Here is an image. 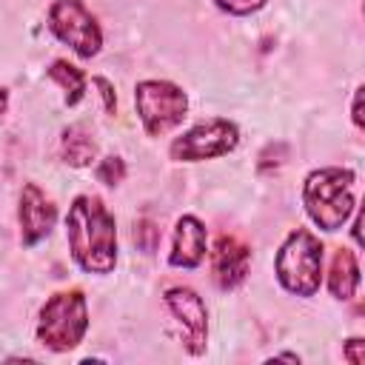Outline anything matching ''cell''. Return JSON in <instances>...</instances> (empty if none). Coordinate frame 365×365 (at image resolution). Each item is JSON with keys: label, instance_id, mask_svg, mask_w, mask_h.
Here are the masks:
<instances>
[{"label": "cell", "instance_id": "1", "mask_svg": "<svg viewBox=\"0 0 365 365\" xmlns=\"http://www.w3.org/2000/svg\"><path fill=\"white\" fill-rule=\"evenodd\" d=\"M66 240L86 274H111L117 265V222L100 197L77 194L66 214Z\"/></svg>", "mask_w": 365, "mask_h": 365}, {"label": "cell", "instance_id": "2", "mask_svg": "<svg viewBox=\"0 0 365 365\" xmlns=\"http://www.w3.org/2000/svg\"><path fill=\"white\" fill-rule=\"evenodd\" d=\"M302 205L317 228L339 231L345 225V220L351 217V211L356 208L354 171L339 168V165L314 168L302 182Z\"/></svg>", "mask_w": 365, "mask_h": 365}, {"label": "cell", "instance_id": "3", "mask_svg": "<svg viewBox=\"0 0 365 365\" xmlns=\"http://www.w3.org/2000/svg\"><path fill=\"white\" fill-rule=\"evenodd\" d=\"M88 331V302L80 288L51 294L37 319V339L54 354H66L83 342Z\"/></svg>", "mask_w": 365, "mask_h": 365}, {"label": "cell", "instance_id": "4", "mask_svg": "<svg viewBox=\"0 0 365 365\" xmlns=\"http://www.w3.org/2000/svg\"><path fill=\"white\" fill-rule=\"evenodd\" d=\"M274 271L288 294L314 297L322 282V242L308 228L291 231L277 251Z\"/></svg>", "mask_w": 365, "mask_h": 365}, {"label": "cell", "instance_id": "5", "mask_svg": "<svg viewBox=\"0 0 365 365\" xmlns=\"http://www.w3.org/2000/svg\"><path fill=\"white\" fill-rule=\"evenodd\" d=\"M134 106L148 137H163L177 128L188 111V94L171 80H140Z\"/></svg>", "mask_w": 365, "mask_h": 365}, {"label": "cell", "instance_id": "6", "mask_svg": "<svg viewBox=\"0 0 365 365\" xmlns=\"http://www.w3.org/2000/svg\"><path fill=\"white\" fill-rule=\"evenodd\" d=\"M48 29L60 43L71 46V51L83 60H91L103 48L100 23L86 9L83 0H54L48 9Z\"/></svg>", "mask_w": 365, "mask_h": 365}, {"label": "cell", "instance_id": "7", "mask_svg": "<svg viewBox=\"0 0 365 365\" xmlns=\"http://www.w3.org/2000/svg\"><path fill=\"white\" fill-rule=\"evenodd\" d=\"M240 145V128L237 123L225 120V117H211L202 120L197 125H191L185 134H180L168 154L177 163H200V160H214V157H225Z\"/></svg>", "mask_w": 365, "mask_h": 365}, {"label": "cell", "instance_id": "8", "mask_svg": "<svg viewBox=\"0 0 365 365\" xmlns=\"http://www.w3.org/2000/svg\"><path fill=\"white\" fill-rule=\"evenodd\" d=\"M165 308L174 314V319L180 322L182 334H185V351L200 356L205 351V339H208V311L202 297L188 288V285H171L163 294Z\"/></svg>", "mask_w": 365, "mask_h": 365}, {"label": "cell", "instance_id": "9", "mask_svg": "<svg viewBox=\"0 0 365 365\" xmlns=\"http://www.w3.org/2000/svg\"><path fill=\"white\" fill-rule=\"evenodd\" d=\"M17 220H20V240L26 248L43 242L54 222H57V208L54 202L40 191V185L26 182L20 191V208H17Z\"/></svg>", "mask_w": 365, "mask_h": 365}, {"label": "cell", "instance_id": "10", "mask_svg": "<svg viewBox=\"0 0 365 365\" xmlns=\"http://www.w3.org/2000/svg\"><path fill=\"white\" fill-rule=\"evenodd\" d=\"M248 268H251V248L242 240L222 234L214 242V251H211V277H214V285L220 291H234V288H240L245 282Z\"/></svg>", "mask_w": 365, "mask_h": 365}, {"label": "cell", "instance_id": "11", "mask_svg": "<svg viewBox=\"0 0 365 365\" xmlns=\"http://www.w3.org/2000/svg\"><path fill=\"white\" fill-rule=\"evenodd\" d=\"M202 259H205V225L194 214H185L174 225L168 262L174 268H197Z\"/></svg>", "mask_w": 365, "mask_h": 365}, {"label": "cell", "instance_id": "12", "mask_svg": "<svg viewBox=\"0 0 365 365\" xmlns=\"http://www.w3.org/2000/svg\"><path fill=\"white\" fill-rule=\"evenodd\" d=\"M359 288V262L356 254L348 248H339L334 254L331 271H328V291L336 299H351Z\"/></svg>", "mask_w": 365, "mask_h": 365}, {"label": "cell", "instance_id": "13", "mask_svg": "<svg viewBox=\"0 0 365 365\" xmlns=\"http://www.w3.org/2000/svg\"><path fill=\"white\" fill-rule=\"evenodd\" d=\"M60 154L68 165L74 168H86L97 160V143L91 140V134L86 131V125L74 123L68 128H63V137H60Z\"/></svg>", "mask_w": 365, "mask_h": 365}, {"label": "cell", "instance_id": "14", "mask_svg": "<svg viewBox=\"0 0 365 365\" xmlns=\"http://www.w3.org/2000/svg\"><path fill=\"white\" fill-rule=\"evenodd\" d=\"M48 77L66 91V106H77L83 100V94H86V74L77 66H71L68 60H54L48 66Z\"/></svg>", "mask_w": 365, "mask_h": 365}, {"label": "cell", "instance_id": "15", "mask_svg": "<svg viewBox=\"0 0 365 365\" xmlns=\"http://www.w3.org/2000/svg\"><path fill=\"white\" fill-rule=\"evenodd\" d=\"M97 180L106 182V185H120L125 180V163H123V157H117V154L103 157L97 163Z\"/></svg>", "mask_w": 365, "mask_h": 365}, {"label": "cell", "instance_id": "16", "mask_svg": "<svg viewBox=\"0 0 365 365\" xmlns=\"http://www.w3.org/2000/svg\"><path fill=\"white\" fill-rule=\"evenodd\" d=\"M134 242H137V248H143V251H154L157 242H160V228H157L151 220H140V222L134 225Z\"/></svg>", "mask_w": 365, "mask_h": 365}, {"label": "cell", "instance_id": "17", "mask_svg": "<svg viewBox=\"0 0 365 365\" xmlns=\"http://www.w3.org/2000/svg\"><path fill=\"white\" fill-rule=\"evenodd\" d=\"M222 11H228V14H234V17H245V14H254V11H259L268 0H214Z\"/></svg>", "mask_w": 365, "mask_h": 365}, {"label": "cell", "instance_id": "18", "mask_svg": "<svg viewBox=\"0 0 365 365\" xmlns=\"http://www.w3.org/2000/svg\"><path fill=\"white\" fill-rule=\"evenodd\" d=\"M91 83L100 88V97H103V108H106L108 114H114V111H117V94H114V86H111L106 77H94Z\"/></svg>", "mask_w": 365, "mask_h": 365}, {"label": "cell", "instance_id": "19", "mask_svg": "<svg viewBox=\"0 0 365 365\" xmlns=\"http://www.w3.org/2000/svg\"><path fill=\"white\" fill-rule=\"evenodd\" d=\"M342 356H345L351 365H362V362H365V339L351 336V339L345 342V348H342Z\"/></svg>", "mask_w": 365, "mask_h": 365}, {"label": "cell", "instance_id": "20", "mask_svg": "<svg viewBox=\"0 0 365 365\" xmlns=\"http://www.w3.org/2000/svg\"><path fill=\"white\" fill-rule=\"evenodd\" d=\"M362 86H356L354 88V100H351V120H354V125L356 128H362L365 125V117H362Z\"/></svg>", "mask_w": 365, "mask_h": 365}, {"label": "cell", "instance_id": "21", "mask_svg": "<svg viewBox=\"0 0 365 365\" xmlns=\"http://www.w3.org/2000/svg\"><path fill=\"white\" fill-rule=\"evenodd\" d=\"M362 211H356V217H354V228H351V234H354V242L356 245H362Z\"/></svg>", "mask_w": 365, "mask_h": 365}, {"label": "cell", "instance_id": "22", "mask_svg": "<svg viewBox=\"0 0 365 365\" xmlns=\"http://www.w3.org/2000/svg\"><path fill=\"white\" fill-rule=\"evenodd\" d=\"M9 108V88H0V114H6Z\"/></svg>", "mask_w": 365, "mask_h": 365}, {"label": "cell", "instance_id": "23", "mask_svg": "<svg viewBox=\"0 0 365 365\" xmlns=\"http://www.w3.org/2000/svg\"><path fill=\"white\" fill-rule=\"evenodd\" d=\"M271 359H285V362H299V356H297V354H288V351H285V354H274Z\"/></svg>", "mask_w": 365, "mask_h": 365}]
</instances>
